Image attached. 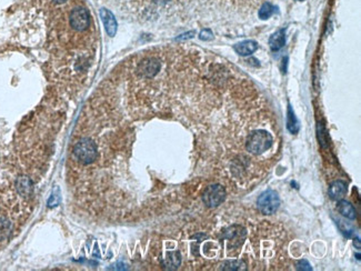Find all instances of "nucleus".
I'll return each instance as SVG.
<instances>
[{
  "label": "nucleus",
  "mask_w": 361,
  "mask_h": 271,
  "mask_svg": "<svg viewBox=\"0 0 361 271\" xmlns=\"http://www.w3.org/2000/svg\"><path fill=\"white\" fill-rule=\"evenodd\" d=\"M272 136L266 130H256L249 136L247 150L253 155H261L272 146Z\"/></svg>",
  "instance_id": "obj_1"
},
{
  "label": "nucleus",
  "mask_w": 361,
  "mask_h": 271,
  "mask_svg": "<svg viewBox=\"0 0 361 271\" xmlns=\"http://www.w3.org/2000/svg\"><path fill=\"white\" fill-rule=\"evenodd\" d=\"M76 158L82 163H91L97 158V147L92 140L88 138L81 139L73 149Z\"/></svg>",
  "instance_id": "obj_2"
},
{
  "label": "nucleus",
  "mask_w": 361,
  "mask_h": 271,
  "mask_svg": "<svg viewBox=\"0 0 361 271\" xmlns=\"http://www.w3.org/2000/svg\"><path fill=\"white\" fill-rule=\"evenodd\" d=\"M258 209L264 215H272L280 206L279 196L273 190H266L259 196L257 200Z\"/></svg>",
  "instance_id": "obj_3"
},
{
  "label": "nucleus",
  "mask_w": 361,
  "mask_h": 271,
  "mask_svg": "<svg viewBox=\"0 0 361 271\" xmlns=\"http://www.w3.org/2000/svg\"><path fill=\"white\" fill-rule=\"evenodd\" d=\"M226 190L221 184H211L205 190L202 200L205 205L209 208H216L225 201Z\"/></svg>",
  "instance_id": "obj_4"
},
{
  "label": "nucleus",
  "mask_w": 361,
  "mask_h": 271,
  "mask_svg": "<svg viewBox=\"0 0 361 271\" xmlns=\"http://www.w3.org/2000/svg\"><path fill=\"white\" fill-rule=\"evenodd\" d=\"M89 22V14L85 8H76L70 14V25H72L74 30L82 31L87 29Z\"/></svg>",
  "instance_id": "obj_5"
},
{
  "label": "nucleus",
  "mask_w": 361,
  "mask_h": 271,
  "mask_svg": "<svg viewBox=\"0 0 361 271\" xmlns=\"http://www.w3.org/2000/svg\"><path fill=\"white\" fill-rule=\"evenodd\" d=\"M160 62L157 59H147L143 61L139 66L138 72L144 77H154L155 74L159 72Z\"/></svg>",
  "instance_id": "obj_6"
},
{
  "label": "nucleus",
  "mask_w": 361,
  "mask_h": 271,
  "mask_svg": "<svg viewBox=\"0 0 361 271\" xmlns=\"http://www.w3.org/2000/svg\"><path fill=\"white\" fill-rule=\"evenodd\" d=\"M100 17L103 19L105 29L110 37H113L117 33V21L115 16H113L108 9L100 10Z\"/></svg>",
  "instance_id": "obj_7"
},
{
  "label": "nucleus",
  "mask_w": 361,
  "mask_h": 271,
  "mask_svg": "<svg viewBox=\"0 0 361 271\" xmlns=\"http://www.w3.org/2000/svg\"><path fill=\"white\" fill-rule=\"evenodd\" d=\"M347 194V183L343 180L333 181L329 187V196L332 200H340Z\"/></svg>",
  "instance_id": "obj_8"
},
{
  "label": "nucleus",
  "mask_w": 361,
  "mask_h": 271,
  "mask_svg": "<svg viewBox=\"0 0 361 271\" xmlns=\"http://www.w3.org/2000/svg\"><path fill=\"white\" fill-rule=\"evenodd\" d=\"M234 49L236 50V53L240 54V56H250L251 54H253L258 49V45L256 41L247 40L239 42V44L234 47Z\"/></svg>",
  "instance_id": "obj_9"
},
{
  "label": "nucleus",
  "mask_w": 361,
  "mask_h": 271,
  "mask_svg": "<svg viewBox=\"0 0 361 271\" xmlns=\"http://www.w3.org/2000/svg\"><path fill=\"white\" fill-rule=\"evenodd\" d=\"M286 44V33L284 29L278 30L277 33H274L269 39V46L273 52L281 49L282 47Z\"/></svg>",
  "instance_id": "obj_10"
},
{
  "label": "nucleus",
  "mask_w": 361,
  "mask_h": 271,
  "mask_svg": "<svg viewBox=\"0 0 361 271\" xmlns=\"http://www.w3.org/2000/svg\"><path fill=\"white\" fill-rule=\"evenodd\" d=\"M16 187L20 195L29 196L33 192V182L28 177H19L16 181Z\"/></svg>",
  "instance_id": "obj_11"
},
{
  "label": "nucleus",
  "mask_w": 361,
  "mask_h": 271,
  "mask_svg": "<svg viewBox=\"0 0 361 271\" xmlns=\"http://www.w3.org/2000/svg\"><path fill=\"white\" fill-rule=\"evenodd\" d=\"M338 211L343 216V217H346L348 219L354 220L357 218V211L354 206H352L350 202L346 201V200L340 199V201L338 203Z\"/></svg>",
  "instance_id": "obj_12"
},
{
  "label": "nucleus",
  "mask_w": 361,
  "mask_h": 271,
  "mask_svg": "<svg viewBox=\"0 0 361 271\" xmlns=\"http://www.w3.org/2000/svg\"><path fill=\"white\" fill-rule=\"evenodd\" d=\"M181 264V256L178 251L168 253L167 257L164 258V267L168 269H177Z\"/></svg>",
  "instance_id": "obj_13"
},
{
  "label": "nucleus",
  "mask_w": 361,
  "mask_h": 271,
  "mask_svg": "<svg viewBox=\"0 0 361 271\" xmlns=\"http://www.w3.org/2000/svg\"><path fill=\"white\" fill-rule=\"evenodd\" d=\"M245 235L246 233L241 227L234 226L229 228L228 231H227L226 238L228 239V240H242V239L245 238Z\"/></svg>",
  "instance_id": "obj_14"
},
{
  "label": "nucleus",
  "mask_w": 361,
  "mask_h": 271,
  "mask_svg": "<svg viewBox=\"0 0 361 271\" xmlns=\"http://www.w3.org/2000/svg\"><path fill=\"white\" fill-rule=\"evenodd\" d=\"M287 128L291 133H297L299 130V123H298L297 118L293 113L291 107L289 106L288 108V117H287Z\"/></svg>",
  "instance_id": "obj_15"
},
{
  "label": "nucleus",
  "mask_w": 361,
  "mask_h": 271,
  "mask_svg": "<svg viewBox=\"0 0 361 271\" xmlns=\"http://www.w3.org/2000/svg\"><path fill=\"white\" fill-rule=\"evenodd\" d=\"M221 268L223 270H245L246 264L240 260H231L223 262L221 265Z\"/></svg>",
  "instance_id": "obj_16"
},
{
  "label": "nucleus",
  "mask_w": 361,
  "mask_h": 271,
  "mask_svg": "<svg viewBox=\"0 0 361 271\" xmlns=\"http://www.w3.org/2000/svg\"><path fill=\"white\" fill-rule=\"evenodd\" d=\"M274 11V7L270 5V3H264L262 5V7L260 8V10H259V17H260L261 19H268L270 16H271L273 14Z\"/></svg>",
  "instance_id": "obj_17"
},
{
  "label": "nucleus",
  "mask_w": 361,
  "mask_h": 271,
  "mask_svg": "<svg viewBox=\"0 0 361 271\" xmlns=\"http://www.w3.org/2000/svg\"><path fill=\"white\" fill-rule=\"evenodd\" d=\"M297 269L298 270H305V271L306 270H307V271L312 270L311 266H310L309 262L307 260H305V259H304V260H300V261L297 262Z\"/></svg>",
  "instance_id": "obj_18"
},
{
  "label": "nucleus",
  "mask_w": 361,
  "mask_h": 271,
  "mask_svg": "<svg viewBox=\"0 0 361 271\" xmlns=\"http://www.w3.org/2000/svg\"><path fill=\"white\" fill-rule=\"evenodd\" d=\"M199 37H200V39H201V40H211V39L214 38V35L209 29H205V30H202L201 33H200Z\"/></svg>",
  "instance_id": "obj_19"
},
{
  "label": "nucleus",
  "mask_w": 361,
  "mask_h": 271,
  "mask_svg": "<svg viewBox=\"0 0 361 271\" xmlns=\"http://www.w3.org/2000/svg\"><path fill=\"white\" fill-rule=\"evenodd\" d=\"M194 35H195V31H190V33L181 35V36L177 38V40H186V39H190L194 37Z\"/></svg>",
  "instance_id": "obj_20"
},
{
  "label": "nucleus",
  "mask_w": 361,
  "mask_h": 271,
  "mask_svg": "<svg viewBox=\"0 0 361 271\" xmlns=\"http://www.w3.org/2000/svg\"><path fill=\"white\" fill-rule=\"evenodd\" d=\"M57 203H58V197H57V196L53 195L52 197H50V199L48 200V206L49 207H54V206H57Z\"/></svg>",
  "instance_id": "obj_21"
},
{
  "label": "nucleus",
  "mask_w": 361,
  "mask_h": 271,
  "mask_svg": "<svg viewBox=\"0 0 361 271\" xmlns=\"http://www.w3.org/2000/svg\"><path fill=\"white\" fill-rule=\"evenodd\" d=\"M155 1L159 2V3H166V2L169 1V0H155Z\"/></svg>",
  "instance_id": "obj_22"
},
{
  "label": "nucleus",
  "mask_w": 361,
  "mask_h": 271,
  "mask_svg": "<svg viewBox=\"0 0 361 271\" xmlns=\"http://www.w3.org/2000/svg\"><path fill=\"white\" fill-rule=\"evenodd\" d=\"M54 1L56 3H64L67 1V0H54Z\"/></svg>",
  "instance_id": "obj_23"
},
{
  "label": "nucleus",
  "mask_w": 361,
  "mask_h": 271,
  "mask_svg": "<svg viewBox=\"0 0 361 271\" xmlns=\"http://www.w3.org/2000/svg\"><path fill=\"white\" fill-rule=\"evenodd\" d=\"M298 1H302V0H298Z\"/></svg>",
  "instance_id": "obj_24"
}]
</instances>
